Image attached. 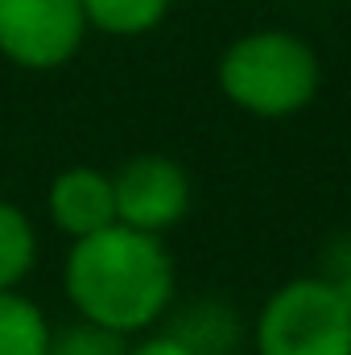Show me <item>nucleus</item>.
I'll use <instances>...</instances> for the list:
<instances>
[{"label":"nucleus","instance_id":"0eeeda50","mask_svg":"<svg viewBox=\"0 0 351 355\" xmlns=\"http://www.w3.org/2000/svg\"><path fill=\"white\" fill-rule=\"evenodd\" d=\"M54 327L42 306L17 289L0 293V355H50Z\"/></svg>","mask_w":351,"mask_h":355},{"label":"nucleus","instance_id":"f03ea898","mask_svg":"<svg viewBox=\"0 0 351 355\" xmlns=\"http://www.w3.org/2000/svg\"><path fill=\"white\" fill-rule=\"evenodd\" d=\"M219 95L257 120H289L306 112L323 87V62L302 33L248 29L215 62Z\"/></svg>","mask_w":351,"mask_h":355},{"label":"nucleus","instance_id":"f257e3e1","mask_svg":"<svg viewBox=\"0 0 351 355\" xmlns=\"http://www.w3.org/2000/svg\"><path fill=\"white\" fill-rule=\"evenodd\" d=\"M174 257L162 236L112 223L75 240L62 265V289L75 314L120 339L149 331L174 302Z\"/></svg>","mask_w":351,"mask_h":355},{"label":"nucleus","instance_id":"20e7f679","mask_svg":"<svg viewBox=\"0 0 351 355\" xmlns=\"http://www.w3.org/2000/svg\"><path fill=\"white\" fill-rule=\"evenodd\" d=\"M87 33L79 0H0V58L17 71H62L75 62Z\"/></svg>","mask_w":351,"mask_h":355},{"label":"nucleus","instance_id":"1a4fd4ad","mask_svg":"<svg viewBox=\"0 0 351 355\" xmlns=\"http://www.w3.org/2000/svg\"><path fill=\"white\" fill-rule=\"evenodd\" d=\"M33 261H37V227H33V219L17 202L0 198V293L17 289L29 277Z\"/></svg>","mask_w":351,"mask_h":355},{"label":"nucleus","instance_id":"6e6552de","mask_svg":"<svg viewBox=\"0 0 351 355\" xmlns=\"http://www.w3.org/2000/svg\"><path fill=\"white\" fill-rule=\"evenodd\" d=\"M79 4L87 29H99L103 37H145L174 8V0H79Z\"/></svg>","mask_w":351,"mask_h":355},{"label":"nucleus","instance_id":"f8f14e48","mask_svg":"<svg viewBox=\"0 0 351 355\" xmlns=\"http://www.w3.org/2000/svg\"><path fill=\"white\" fill-rule=\"evenodd\" d=\"M128 355H198L190 343H182L174 331H166V335H145L141 343H132Z\"/></svg>","mask_w":351,"mask_h":355},{"label":"nucleus","instance_id":"423d86ee","mask_svg":"<svg viewBox=\"0 0 351 355\" xmlns=\"http://www.w3.org/2000/svg\"><path fill=\"white\" fill-rule=\"evenodd\" d=\"M46 215L50 223L75 244L95 232L116 223V194H112V174L95 166H67L58 170L50 190H46Z\"/></svg>","mask_w":351,"mask_h":355},{"label":"nucleus","instance_id":"9b49d317","mask_svg":"<svg viewBox=\"0 0 351 355\" xmlns=\"http://www.w3.org/2000/svg\"><path fill=\"white\" fill-rule=\"evenodd\" d=\"M318 277L348 302V310H351V232L348 236H335V240L323 248V268H318Z\"/></svg>","mask_w":351,"mask_h":355},{"label":"nucleus","instance_id":"39448f33","mask_svg":"<svg viewBox=\"0 0 351 355\" xmlns=\"http://www.w3.org/2000/svg\"><path fill=\"white\" fill-rule=\"evenodd\" d=\"M112 194H116V223L162 240L190 215V198H194L190 174L170 153L128 157L112 174Z\"/></svg>","mask_w":351,"mask_h":355},{"label":"nucleus","instance_id":"7ed1b4c3","mask_svg":"<svg viewBox=\"0 0 351 355\" xmlns=\"http://www.w3.org/2000/svg\"><path fill=\"white\" fill-rule=\"evenodd\" d=\"M257 355H351L348 302L314 272L277 285L252 322Z\"/></svg>","mask_w":351,"mask_h":355},{"label":"nucleus","instance_id":"9d476101","mask_svg":"<svg viewBox=\"0 0 351 355\" xmlns=\"http://www.w3.org/2000/svg\"><path fill=\"white\" fill-rule=\"evenodd\" d=\"M50 355H128V343L103 327H91V322H75L67 331H54L50 339Z\"/></svg>","mask_w":351,"mask_h":355}]
</instances>
